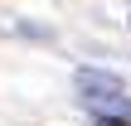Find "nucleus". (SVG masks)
Masks as SVG:
<instances>
[{
  "label": "nucleus",
  "mask_w": 131,
  "mask_h": 126,
  "mask_svg": "<svg viewBox=\"0 0 131 126\" xmlns=\"http://www.w3.org/2000/svg\"><path fill=\"white\" fill-rule=\"evenodd\" d=\"M97 126H131V121H122V117H102Z\"/></svg>",
  "instance_id": "f03ea898"
},
{
  "label": "nucleus",
  "mask_w": 131,
  "mask_h": 126,
  "mask_svg": "<svg viewBox=\"0 0 131 126\" xmlns=\"http://www.w3.org/2000/svg\"><path fill=\"white\" fill-rule=\"evenodd\" d=\"M78 92H83L88 107H102V112H122V107H126V97H122V78L97 73V68H83V73H78Z\"/></svg>",
  "instance_id": "f257e3e1"
}]
</instances>
